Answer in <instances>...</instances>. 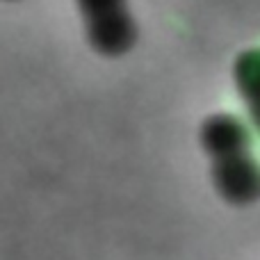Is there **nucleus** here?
Here are the masks:
<instances>
[{
    "label": "nucleus",
    "instance_id": "1",
    "mask_svg": "<svg viewBox=\"0 0 260 260\" xmlns=\"http://www.w3.org/2000/svg\"><path fill=\"white\" fill-rule=\"evenodd\" d=\"M199 142L210 157L215 189L231 206H253L260 197V171L251 155V137L235 114L217 112L201 123Z\"/></svg>",
    "mask_w": 260,
    "mask_h": 260
},
{
    "label": "nucleus",
    "instance_id": "3",
    "mask_svg": "<svg viewBox=\"0 0 260 260\" xmlns=\"http://www.w3.org/2000/svg\"><path fill=\"white\" fill-rule=\"evenodd\" d=\"M235 82L240 96L249 101V110L256 117V91H258V50H247L235 62Z\"/></svg>",
    "mask_w": 260,
    "mask_h": 260
},
{
    "label": "nucleus",
    "instance_id": "2",
    "mask_svg": "<svg viewBox=\"0 0 260 260\" xmlns=\"http://www.w3.org/2000/svg\"><path fill=\"white\" fill-rule=\"evenodd\" d=\"M89 46L103 57H123L135 48L139 27L128 0H76Z\"/></svg>",
    "mask_w": 260,
    "mask_h": 260
}]
</instances>
